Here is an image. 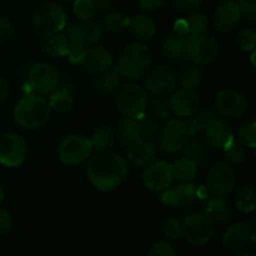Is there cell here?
<instances>
[{
    "label": "cell",
    "instance_id": "6da1fadb",
    "mask_svg": "<svg viewBox=\"0 0 256 256\" xmlns=\"http://www.w3.org/2000/svg\"><path fill=\"white\" fill-rule=\"evenodd\" d=\"M129 174L128 162L122 155L110 150L98 152L89 158L86 176L90 184L100 192H112L124 182Z\"/></svg>",
    "mask_w": 256,
    "mask_h": 256
},
{
    "label": "cell",
    "instance_id": "7a4b0ae2",
    "mask_svg": "<svg viewBox=\"0 0 256 256\" xmlns=\"http://www.w3.org/2000/svg\"><path fill=\"white\" fill-rule=\"evenodd\" d=\"M49 102L39 94H26L18 100L14 108V119L20 128L35 130L48 122L50 118Z\"/></svg>",
    "mask_w": 256,
    "mask_h": 256
},
{
    "label": "cell",
    "instance_id": "3957f363",
    "mask_svg": "<svg viewBox=\"0 0 256 256\" xmlns=\"http://www.w3.org/2000/svg\"><path fill=\"white\" fill-rule=\"evenodd\" d=\"M152 62V55L149 48L142 42H132L122 52L115 66V72L119 76H124L129 80H138L149 72Z\"/></svg>",
    "mask_w": 256,
    "mask_h": 256
},
{
    "label": "cell",
    "instance_id": "277c9868",
    "mask_svg": "<svg viewBox=\"0 0 256 256\" xmlns=\"http://www.w3.org/2000/svg\"><path fill=\"white\" fill-rule=\"evenodd\" d=\"M115 104L124 116L139 119L146 114L149 105V95L146 89L134 82L122 85L116 92Z\"/></svg>",
    "mask_w": 256,
    "mask_h": 256
},
{
    "label": "cell",
    "instance_id": "5b68a950",
    "mask_svg": "<svg viewBox=\"0 0 256 256\" xmlns=\"http://www.w3.org/2000/svg\"><path fill=\"white\" fill-rule=\"evenodd\" d=\"M192 132L186 120L182 118L166 120L159 136V148L165 154H175L184 149Z\"/></svg>",
    "mask_w": 256,
    "mask_h": 256
},
{
    "label": "cell",
    "instance_id": "8992f818",
    "mask_svg": "<svg viewBox=\"0 0 256 256\" xmlns=\"http://www.w3.org/2000/svg\"><path fill=\"white\" fill-rule=\"evenodd\" d=\"M66 24V12L64 8L55 2H46L35 10L32 15V28L40 35H49L62 32Z\"/></svg>",
    "mask_w": 256,
    "mask_h": 256
},
{
    "label": "cell",
    "instance_id": "52a82bcc",
    "mask_svg": "<svg viewBox=\"0 0 256 256\" xmlns=\"http://www.w3.org/2000/svg\"><path fill=\"white\" fill-rule=\"evenodd\" d=\"M92 152V145L89 138L79 134L65 136L58 146V156L65 165L74 166L86 162Z\"/></svg>",
    "mask_w": 256,
    "mask_h": 256
},
{
    "label": "cell",
    "instance_id": "ba28073f",
    "mask_svg": "<svg viewBox=\"0 0 256 256\" xmlns=\"http://www.w3.org/2000/svg\"><path fill=\"white\" fill-rule=\"evenodd\" d=\"M214 236V224L204 212H192L182 222V238L192 246H202Z\"/></svg>",
    "mask_w": 256,
    "mask_h": 256
},
{
    "label": "cell",
    "instance_id": "9c48e42d",
    "mask_svg": "<svg viewBox=\"0 0 256 256\" xmlns=\"http://www.w3.org/2000/svg\"><path fill=\"white\" fill-rule=\"evenodd\" d=\"M220 54L219 42L212 36H189L186 42V58L196 65H209Z\"/></svg>",
    "mask_w": 256,
    "mask_h": 256
},
{
    "label": "cell",
    "instance_id": "30bf717a",
    "mask_svg": "<svg viewBox=\"0 0 256 256\" xmlns=\"http://www.w3.org/2000/svg\"><path fill=\"white\" fill-rule=\"evenodd\" d=\"M59 72L52 64L40 62L30 69L28 85L34 94L44 95L54 92L59 85Z\"/></svg>",
    "mask_w": 256,
    "mask_h": 256
},
{
    "label": "cell",
    "instance_id": "8fae6325",
    "mask_svg": "<svg viewBox=\"0 0 256 256\" xmlns=\"http://www.w3.org/2000/svg\"><path fill=\"white\" fill-rule=\"evenodd\" d=\"M26 158V142L16 132H5L0 138V164L18 168Z\"/></svg>",
    "mask_w": 256,
    "mask_h": 256
},
{
    "label": "cell",
    "instance_id": "7c38bea8",
    "mask_svg": "<svg viewBox=\"0 0 256 256\" xmlns=\"http://www.w3.org/2000/svg\"><path fill=\"white\" fill-rule=\"evenodd\" d=\"M62 32L70 42H78L85 48L98 44L102 38V26L92 19L82 20L79 24H65Z\"/></svg>",
    "mask_w": 256,
    "mask_h": 256
},
{
    "label": "cell",
    "instance_id": "4fadbf2b",
    "mask_svg": "<svg viewBox=\"0 0 256 256\" xmlns=\"http://www.w3.org/2000/svg\"><path fill=\"white\" fill-rule=\"evenodd\" d=\"M236 182V172L226 162H218L210 168L208 172L206 184L210 192L218 196L228 194Z\"/></svg>",
    "mask_w": 256,
    "mask_h": 256
},
{
    "label": "cell",
    "instance_id": "5bb4252c",
    "mask_svg": "<svg viewBox=\"0 0 256 256\" xmlns=\"http://www.w3.org/2000/svg\"><path fill=\"white\" fill-rule=\"evenodd\" d=\"M172 166L164 160H156L146 166L142 172V182L145 186L154 192H162L172 185Z\"/></svg>",
    "mask_w": 256,
    "mask_h": 256
},
{
    "label": "cell",
    "instance_id": "9a60e30c",
    "mask_svg": "<svg viewBox=\"0 0 256 256\" xmlns=\"http://www.w3.org/2000/svg\"><path fill=\"white\" fill-rule=\"evenodd\" d=\"M255 232L246 222H235L224 232L222 238V246L232 252H240L254 244Z\"/></svg>",
    "mask_w": 256,
    "mask_h": 256
},
{
    "label": "cell",
    "instance_id": "2e32d148",
    "mask_svg": "<svg viewBox=\"0 0 256 256\" xmlns=\"http://www.w3.org/2000/svg\"><path fill=\"white\" fill-rule=\"evenodd\" d=\"M198 198V188L192 182H182L162 192L160 202L162 205L174 209H184L192 206Z\"/></svg>",
    "mask_w": 256,
    "mask_h": 256
},
{
    "label": "cell",
    "instance_id": "e0dca14e",
    "mask_svg": "<svg viewBox=\"0 0 256 256\" xmlns=\"http://www.w3.org/2000/svg\"><path fill=\"white\" fill-rule=\"evenodd\" d=\"M145 88L154 95H168L176 88V75L170 68L158 66L148 72L145 78Z\"/></svg>",
    "mask_w": 256,
    "mask_h": 256
},
{
    "label": "cell",
    "instance_id": "ac0fdd59",
    "mask_svg": "<svg viewBox=\"0 0 256 256\" xmlns=\"http://www.w3.org/2000/svg\"><path fill=\"white\" fill-rule=\"evenodd\" d=\"M215 108L225 118H242L246 112V100L244 95L232 89L222 90L215 99Z\"/></svg>",
    "mask_w": 256,
    "mask_h": 256
},
{
    "label": "cell",
    "instance_id": "d6986e66",
    "mask_svg": "<svg viewBox=\"0 0 256 256\" xmlns=\"http://www.w3.org/2000/svg\"><path fill=\"white\" fill-rule=\"evenodd\" d=\"M204 136L209 146L216 149H225L235 140L232 128L225 120L215 118L204 128Z\"/></svg>",
    "mask_w": 256,
    "mask_h": 256
},
{
    "label": "cell",
    "instance_id": "ffe728a7",
    "mask_svg": "<svg viewBox=\"0 0 256 256\" xmlns=\"http://www.w3.org/2000/svg\"><path fill=\"white\" fill-rule=\"evenodd\" d=\"M242 19L240 8L232 0H224L220 2L214 14V25L220 32H230Z\"/></svg>",
    "mask_w": 256,
    "mask_h": 256
},
{
    "label": "cell",
    "instance_id": "44dd1931",
    "mask_svg": "<svg viewBox=\"0 0 256 256\" xmlns=\"http://www.w3.org/2000/svg\"><path fill=\"white\" fill-rule=\"evenodd\" d=\"M82 69L88 74H100L109 70L112 65V56L106 49L102 46L90 48L85 52L84 58L79 62Z\"/></svg>",
    "mask_w": 256,
    "mask_h": 256
},
{
    "label": "cell",
    "instance_id": "7402d4cb",
    "mask_svg": "<svg viewBox=\"0 0 256 256\" xmlns=\"http://www.w3.org/2000/svg\"><path fill=\"white\" fill-rule=\"evenodd\" d=\"M156 148L149 139L140 138L139 140L128 146V162L135 168H146L155 160Z\"/></svg>",
    "mask_w": 256,
    "mask_h": 256
},
{
    "label": "cell",
    "instance_id": "603a6c76",
    "mask_svg": "<svg viewBox=\"0 0 256 256\" xmlns=\"http://www.w3.org/2000/svg\"><path fill=\"white\" fill-rule=\"evenodd\" d=\"M172 112L178 116H190L200 105V98L194 90L180 89L172 92L169 99Z\"/></svg>",
    "mask_w": 256,
    "mask_h": 256
},
{
    "label": "cell",
    "instance_id": "cb8c5ba5",
    "mask_svg": "<svg viewBox=\"0 0 256 256\" xmlns=\"http://www.w3.org/2000/svg\"><path fill=\"white\" fill-rule=\"evenodd\" d=\"M204 214L206 215V218L212 224H224L230 220L232 209L222 196L212 195L205 202Z\"/></svg>",
    "mask_w": 256,
    "mask_h": 256
},
{
    "label": "cell",
    "instance_id": "d4e9b609",
    "mask_svg": "<svg viewBox=\"0 0 256 256\" xmlns=\"http://www.w3.org/2000/svg\"><path fill=\"white\" fill-rule=\"evenodd\" d=\"M128 28L130 32L139 40H150L156 34V22L145 14H138L129 18Z\"/></svg>",
    "mask_w": 256,
    "mask_h": 256
},
{
    "label": "cell",
    "instance_id": "484cf974",
    "mask_svg": "<svg viewBox=\"0 0 256 256\" xmlns=\"http://www.w3.org/2000/svg\"><path fill=\"white\" fill-rule=\"evenodd\" d=\"M70 42L64 32H52V34L44 35L42 40V48L48 55L54 58L66 56Z\"/></svg>",
    "mask_w": 256,
    "mask_h": 256
},
{
    "label": "cell",
    "instance_id": "4316f807",
    "mask_svg": "<svg viewBox=\"0 0 256 256\" xmlns=\"http://www.w3.org/2000/svg\"><path fill=\"white\" fill-rule=\"evenodd\" d=\"M188 38L180 34H172L162 42V52L170 60H180L186 58Z\"/></svg>",
    "mask_w": 256,
    "mask_h": 256
},
{
    "label": "cell",
    "instance_id": "83f0119b",
    "mask_svg": "<svg viewBox=\"0 0 256 256\" xmlns=\"http://www.w3.org/2000/svg\"><path fill=\"white\" fill-rule=\"evenodd\" d=\"M185 158L190 162H194L196 168H204L212 160V154H210L209 145L200 140H190L184 146Z\"/></svg>",
    "mask_w": 256,
    "mask_h": 256
},
{
    "label": "cell",
    "instance_id": "f1b7e54d",
    "mask_svg": "<svg viewBox=\"0 0 256 256\" xmlns=\"http://www.w3.org/2000/svg\"><path fill=\"white\" fill-rule=\"evenodd\" d=\"M118 134H119L122 145L130 146L132 144H134L136 140L142 138L138 120L126 116L122 118L119 122V125H118Z\"/></svg>",
    "mask_w": 256,
    "mask_h": 256
},
{
    "label": "cell",
    "instance_id": "f546056e",
    "mask_svg": "<svg viewBox=\"0 0 256 256\" xmlns=\"http://www.w3.org/2000/svg\"><path fill=\"white\" fill-rule=\"evenodd\" d=\"M172 166V178L179 182H192L196 178L198 168L186 158L176 160Z\"/></svg>",
    "mask_w": 256,
    "mask_h": 256
},
{
    "label": "cell",
    "instance_id": "4dcf8cb0",
    "mask_svg": "<svg viewBox=\"0 0 256 256\" xmlns=\"http://www.w3.org/2000/svg\"><path fill=\"white\" fill-rule=\"evenodd\" d=\"M216 118V112L212 108H198L194 112L189 116V122L188 125L190 128V132H192V136L199 130H204V128L209 124L212 120H214Z\"/></svg>",
    "mask_w": 256,
    "mask_h": 256
},
{
    "label": "cell",
    "instance_id": "1f68e13d",
    "mask_svg": "<svg viewBox=\"0 0 256 256\" xmlns=\"http://www.w3.org/2000/svg\"><path fill=\"white\" fill-rule=\"evenodd\" d=\"M119 74L115 72V69L105 70L100 74H96V78L94 79V89L100 94H109L119 86Z\"/></svg>",
    "mask_w": 256,
    "mask_h": 256
},
{
    "label": "cell",
    "instance_id": "d6a6232c",
    "mask_svg": "<svg viewBox=\"0 0 256 256\" xmlns=\"http://www.w3.org/2000/svg\"><path fill=\"white\" fill-rule=\"evenodd\" d=\"M115 130L110 126H100L92 134V149H96L98 152H104V150H110L115 142Z\"/></svg>",
    "mask_w": 256,
    "mask_h": 256
},
{
    "label": "cell",
    "instance_id": "836d02e7",
    "mask_svg": "<svg viewBox=\"0 0 256 256\" xmlns=\"http://www.w3.org/2000/svg\"><path fill=\"white\" fill-rule=\"evenodd\" d=\"M50 109L56 112H66L74 105V96L68 89H55L49 99Z\"/></svg>",
    "mask_w": 256,
    "mask_h": 256
},
{
    "label": "cell",
    "instance_id": "e575fe53",
    "mask_svg": "<svg viewBox=\"0 0 256 256\" xmlns=\"http://www.w3.org/2000/svg\"><path fill=\"white\" fill-rule=\"evenodd\" d=\"M202 79V72L196 65H188L180 70L176 78V82H179L182 89L194 90L200 84Z\"/></svg>",
    "mask_w": 256,
    "mask_h": 256
},
{
    "label": "cell",
    "instance_id": "d590c367",
    "mask_svg": "<svg viewBox=\"0 0 256 256\" xmlns=\"http://www.w3.org/2000/svg\"><path fill=\"white\" fill-rule=\"evenodd\" d=\"M235 205L240 212L249 214L252 212L256 208L255 190L252 186H242L238 190L235 198Z\"/></svg>",
    "mask_w": 256,
    "mask_h": 256
},
{
    "label": "cell",
    "instance_id": "8d00e7d4",
    "mask_svg": "<svg viewBox=\"0 0 256 256\" xmlns=\"http://www.w3.org/2000/svg\"><path fill=\"white\" fill-rule=\"evenodd\" d=\"M188 22V36H200L206 35L209 30V20L206 15L200 12H192L186 19Z\"/></svg>",
    "mask_w": 256,
    "mask_h": 256
},
{
    "label": "cell",
    "instance_id": "74e56055",
    "mask_svg": "<svg viewBox=\"0 0 256 256\" xmlns=\"http://www.w3.org/2000/svg\"><path fill=\"white\" fill-rule=\"evenodd\" d=\"M102 24L108 32H118L128 28L129 18L120 12H110L102 18Z\"/></svg>",
    "mask_w": 256,
    "mask_h": 256
},
{
    "label": "cell",
    "instance_id": "f35d334b",
    "mask_svg": "<svg viewBox=\"0 0 256 256\" xmlns=\"http://www.w3.org/2000/svg\"><path fill=\"white\" fill-rule=\"evenodd\" d=\"M238 139L239 142L245 148L254 149L256 146V122L254 119L248 120L245 124L238 130Z\"/></svg>",
    "mask_w": 256,
    "mask_h": 256
},
{
    "label": "cell",
    "instance_id": "ab89813d",
    "mask_svg": "<svg viewBox=\"0 0 256 256\" xmlns=\"http://www.w3.org/2000/svg\"><path fill=\"white\" fill-rule=\"evenodd\" d=\"M138 125H139L142 138H144V139L154 138L159 132V122L155 119L154 115L144 114L138 119Z\"/></svg>",
    "mask_w": 256,
    "mask_h": 256
},
{
    "label": "cell",
    "instance_id": "60d3db41",
    "mask_svg": "<svg viewBox=\"0 0 256 256\" xmlns=\"http://www.w3.org/2000/svg\"><path fill=\"white\" fill-rule=\"evenodd\" d=\"M235 42L238 46L244 52H252L256 46V32L249 28L239 30L235 36Z\"/></svg>",
    "mask_w": 256,
    "mask_h": 256
},
{
    "label": "cell",
    "instance_id": "b9f144b4",
    "mask_svg": "<svg viewBox=\"0 0 256 256\" xmlns=\"http://www.w3.org/2000/svg\"><path fill=\"white\" fill-rule=\"evenodd\" d=\"M222 150H224V156L226 158L228 162L232 165L242 164L245 160V158H246V150H245V146H242L240 142H236L235 140Z\"/></svg>",
    "mask_w": 256,
    "mask_h": 256
},
{
    "label": "cell",
    "instance_id": "7bdbcfd3",
    "mask_svg": "<svg viewBox=\"0 0 256 256\" xmlns=\"http://www.w3.org/2000/svg\"><path fill=\"white\" fill-rule=\"evenodd\" d=\"M72 12L76 15L78 19H80L82 22L92 19L95 15V9L92 0H74Z\"/></svg>",
    "mask_w": 256,
    "mask_h": 256
},
{
    "label": "cell",
    "instance_id": "ee69618b",
    "mask_svg": "<svg viewBox=\"0 0 256 256\" xmlns=\"http://www.w3.org/2000/svg\"><path fill=\"white\" fill-rule=\"evenodd\" d=\"M162 232L169 240H179L182 238V222L178 218H170L162 225Z\"/></svg>",
    "mask_w": 256,
    "mask_h": 256
},
{
    "label": "cell",
    "instance_id": "f6af8a7d",
    "mask_svg": "<svg viewBox=\"0 0 256 256\" xmlns=\"http://www.w3.org/2000/svg\"><path fill=\"white\" fill-rule=\"evenodd\" d=\"M152 115L158 119H168L172 114V106H170L169 99L165 98H156L152 102Z\"/></svg>",
    "mask_w": 256,
    "mask_h": 256
},
{
    "label": "cell",
    "instance_id": "bcb514c9",
    "mask_svg": "<svg viewBox=\"0 0 256 256\" xmlns=\"http://www.w3.org/2000/svg\"><path fill=\"white\" fill-rule=\"evenodd\" d=\"M148 256H176V250L172 242L159 240L150 246Z\"/></svg>",
    "mask_w": 256,
    "mask_h": 256
},
{
    "label": "cell",
    "instance_id": "7dc6e473",
    "mask_svg": "<svg viewBox=\"0 0 256 256\" xmlns=\"http://www.w3.org/2000/svg\"><path fill=\"white\" fill-rule=\"evenodd\" d=\"M240 8L242 16H244L250 24L256 22V0H232Z\"/></svg>",
    "mask_w": 256,
    "mask_h": 256
},
{
    "label": "cell",
    "instance_id": "c3c4849f",
    "mask_svg": "<svg viewBox=\"0 0 256 256\" xmlns=\"http://www.w3.org/2000/svg\"><path fill=\"white\" fill-rule=\"evenodd\" d=\"M85 52H86V48L85 46L78 44V42H70L66 56L70 62H72V64H79L82 60V58H84Z\"/></svg>",
    "mask_w": 256,
    "mask_h": 256
},
{
    "label": "cell",
    "instance_id": "681fc988",
    "mask_svg": "<svg viewBox=\"0 0 256 256\" xmlns=\"http://www.w3.org/2000/svg\"><path fill=\"white\" fill-rule=\"evenodd\" d=\"M15 32L14 24L8 18L0 16V42H6L12 38Z\"/></svg>",
    "mask_w": 256,
    "mask_h": 256
},
{
    "label": "cell",
    "instance_id": "f907efd6",
    "mask_svg": "<svg viewBox=\"0 0 256 256\" xmlns=\"http://www.w3.org/2000/svg\"><path fill=\"white\" fill-rule=\"evenodd\" d=\"M12 219L8 210L0 209V234H6L12 229Z\"/></svg>",
    "mask_w": 256,
    "mask_h": 256
},
{
    "label": "cell",
    "instance_id": "816d5d0a",
    "mask_svg": "<svg viewBox=\"0 0 256 256\" xmlns=\"http://www.w3.org/2000/svg\"><path fill=\"white\" fill-rule=\"evenodd\" d=\"M172 2L176 9L182 10V12H189L200 5L202 0H172Z\"/></svg>",
    "mask_w": 256,
    "mask_h": 256
},
{
    "label": "cell",
    "instance_id": "f5cc1de1",
    "mask_svg": "<svg viewBox=\"0 0 256 256\" xmlns=\"http://www.w3.org/2000/svg\"><path fill=\"white\" fill-rule=\"evenodd\" d=\"M164 2L165 0H138L139 6L146 12H154V10L159 9Z\"/></svg>",
    "mask_w": 256,
    "mask_h": 256
},
{
    "label": "cell",
    "instance_id": "db71d44e",
    "mask_svg": "<svg viewBox=\"0 0 256 256\" xmlns=\"http://www.w3.org/2000/svg\"><path fill=\"white\" fill-rule=\"evenodd\" d=\"M95 12H106L110 8V0H92Z\"/></svg>",
    "mask_w": 256,
    "mask_h": 256
},
{
    "label": "cell",
    "instance_id": "11a10c76",
    "mask_svg": "<svg viewBox=\"0 0 256 256\" xmlns=\"http://www.w3.org/2000/svg\"><path fill=\"white\" fill-rule=\"evenodd\" d=\"M174 29H175V32H176V34H180V35H184V36H186V35H188V22H186V20H184V19L178 20V22H175V25H174Z\"/></svg>",
    "mask_w": 256,
    "mask_h": 256
},
{
    "label": "cell",
    "instance_id": "9f6ffc18",
    "mask_svg": "<svg viewBox=\"0 0 256 256\" xmlns=\"http://www.w3.org/2000/svg\"><path fill=\"white\" fill-rule=\"evenodd\" d=\"M9 95V86H8V82L0 76V102H4L5 99Z\"/></svg>",
    "mask_w": 256,
    "mask_h": 256
},
{
    "label": "cell",
    "instance_id": "6f0895ef",
    "mask_svg": "<svg viewBox=\"0 0 256 256\" xmlns=\"http://www.w3.org/2000/svg\"><path fill=\"white\" fill-rule=\"evenodd\" d=\"M255 56H256V52H255V50H252V56H250V59H252V68H255Z\"/></svg>",
    "mask_w": 256,
    "mask_h": 256
},
{
    "label": "cell",
    "instance_id": "680465c9",
    "mask_svg": "<svg viewBox=\"0 0 256 256\" xmlns=\"http://www.w3.org/2000/svg\"><path fill=\"white\" fill-rule=\"evenodd\" d=\"M2 202H4V190H2V185H0V205H2Z\"/></svg>",
    "mask_w": 256,
    "mask_h": 256
},
{
    "label": "cell",
    "instance_id": "91938a15",
    "mask_svg": "<svg viewBox=\"0 0 256 256\" xmlns=\"http://www.w3.org/2000/svg\"><path fill=\"white\" fill-rule=\"evenodd\" d=\"M236 256H255V254H252V252H242V254Z\"/></svg>",
    "mask_w": 256,
    "mask_h": 256
}]
</instances>
